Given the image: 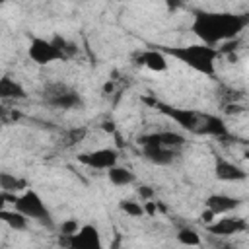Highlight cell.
Here are the masks:
<instances>
[{"label":"cell","instance_id":"52a82bcc","mask_svg":"<svg viewBox=\"0 0 249 249\" xmlns=\"http://www.w3.org/2000/svg\"><path fill=\"white\" fill-rule=\"evenodd\" d=\"M27 53H29V58L37 64H51L54 60H66L64 53L51 39H41V37L31 39Z\"/></svg>","mask_w":249,"mask_h":249},{"label":"cell","instance_id":"d4e9b609","mask_svg":"<svg viewBox=\"0 0 249 249\" xmlns=\"http://www.w3.org/2000/svg\"><path fill=\"white\" fill-rule=\"evenodd\" d=\"M84 134H86V130H84V128H80V130H76V128H74V130L70 132V144L80 142V140L84 138Z\"/></svg>","mask_w":249,"mask_h":249},{"label":"cell","instance_id":"7a4b0ae2","mask_svg":"<svg viewBox=\"0 0 249 249\" xmlns=\"http://www.w3.org/2000/svg\"><path fill=\"white\" fill-rule=\"evenodd\" d=\"M154 49L161 51L163 54H169L173 58H177L179 62L187 64L189 68L212 76L216 72V58H218V51L214 47H208L204 43H196V45H181V47H165V45H156Z\"/></svg>","mask_w":249,"mask_h":249},{"label":"cell","instance_id":"8992f818","mask_svg":"<svg viewBox=\"0 0 249 249\" xmlns=\"http://www.w3.org/2000/svg\"><path fill=\"white\" fill-rule=\"evenodd\" d=\"M60 243H64L68 249H103L99 230L91 224L82 226L74 235L64 237L60 235Z\"/></svg>","mask_w":249,"mask_h":249},{"label":"cell","instance_id":"44dd1931","mask_svg":"<svg viewBox=\"0 0 249 249\" xmlns=\"http://www.w3.org/2000/svg\"><path fill=\"white\" fill-rule=\"evenodd\" d=\"M51 41H53V43H54V45H56V47H58V49L64 53V56H66V58L74 56V54H76V51H78V49H76V45H74L72 41H68V39L60 37V35H54Z\"/></svg>","mask_w":249,"mask_h":249},{"label":"cell","instance_id":"cb8c5ba5","mask_svg":"<svg viewBox=\"0 0 249 249\" xmlns=\"http://www.w3.org/2000/svg\"><path fill=\"white\" fill-rule=\"evenodd\" d=\"M138 195L142 196V198H146V200H150L152 196H154V191L148 187V185H140L138 187Z\"/></svg>","mask_w":249,"mask_h":249},{"label":"cell","instance_id":"6da1fadb","mask_svg":"<svg viewBox=\"0 0 249 249\" xmlns=\"http://www.w3.org/2000/svg\"><path fill=\"white\" fill-rule=\"evenodd\" d=\"M249 25V14H233V12H195L193 33L208 47L218 43L235 39Z\"/></svg>","mask_w":249,"mask_h":249},{"label":"cell","instance_id":"5b68a950","mask_svg":"<svg viewBox=\"0 0 249 249\" xmlns=\"http://www.w3.org/2000/svg\"><path fill=\"white\" fill-rule=\"evenodd\" d=\"M165 117H169L171 121H175L181 128L189 130V132H195L198 134L200 132V124H202V115L204 113H198V111H193V109H179V107H171V105H165V103H154Z\"/></svg>","mask_w":249,"mask_h":249},{"label":"cell","instance_id":"277c9868","mask_svg":"<svg viewBox=\"0 0 249 249\" xmlns=\"http://www.w3.org/2000/svg\"><path fill=\"white\" fill-rule=\"evenodd\" d=\"M12 204H14V208H16L18 212H21L25 218H31V220H35V222H39V224H43V226H47V228H53L51 212H49V208L45 206L43 198H41L35 191H25L23 195L16 196V200H14Z\"/></svg>","mask_w":249,"mask_h":249},{"label":"cell","instance_id":"ffe728a7","mask_svg":"<svg viewBox=\"0 0 249 249\" xmlns=\"http://www.w3.org/2000/svg\"><path fill=\"white\" fill-rule=\"evenodd\" d=\"M177 239H179V243H183V245H187V247H196V245H200V235H198L195 230H191V228H181V230L177 231Z\"/></svg>","mask_w":249,"mask_h":249},{"label":"cell","instance_id":"7402d4cb","mask_svg":"<svg viewBox=\"0 0 249 249\" xmlns=\"http://www.w3.org/2000/svg\"><path fill=\"white\" fill-rule=\"evenodd\" d=\"M121 210L123 212H126L128 216H132V218H140V216H144V206L140 204V202H134V200H121Z\"/></svg>","mask_w":249,"mask_h":249},{"label":"cell","instance_id":"5bb4252c","mask_svg":"<svg viewBox=\"0 0 249 249\" xmlns=\"http://www.w3.org/2000/svg\"><path fill=\"white\" fill-rule=\"evenodd\" d=\"M198 134H206V136H216V138H228V126L226 123L216 117V115H202V124H200V132Z\"/></svg>","mask_w":249,"mask_h":249},{"label":"cell","instance_id":"4fadbf2b","mask_svg":"<svg viewBox=\"0 0 249 249\" xmlns=\"http://www.w3.org/2000/svg\"><path fill=\"white\" fill-rule=\"evenodd\" d=\"M239 204H241V200L235 196H230V195H210L206 198V210H210L214 216L228 214V212L235 210Z\"/></svg>","mask_w":249,"mask_h":249},{"label":"cell","instance_id":"3957f363","mask_svg":"<svg viewBox=\"0 0 249 249\" xmlns=\"http://www.w3.org/2000/svg\"><path fill=\"white\" fill-rule=\"evenodd\" d=\"M41 97H43V101L47 105L56 107V109H78V107L84 105L82 95L74 88L64 84V82H49V84H45V88L41 91Z\"/></svg>","mask_w":249,"mask_h":249},{"label":"cell","instance_id":"ac0fdd59","mask_svg":"<svg viewBox=\"0 0 249 249\" xmlns=\"http://www.w3.org/2000/svg\"><path fill=\"white\" fill-rule=\"evenodd\" d=\"M109 175V181L117 187H124V185H130L134 181V173L128 169V167H121V165H115L107 171Z\"/></svg>","mask_w":249,"mask_h":249},{"label":"cell","instance_id":"8fae6325","mask_svg":"<svg viewBox=\"0 0 249 249\" xmlns=\"http://www.w3.org/2000/svg\"><path fill=\"white\" fill-rule=\"evenodd\" d=\"M214 175L220 181H228V183H235V181H243L247 177V171L243 167H239L233 161H228L224 158H216L214 161Z\"/></svg>","mask_w":249,"mask_h":249},{"label":"cell","instance_id":"d6986e66","mask_svg":"<svg viewBox=\"0 0 249 249\" xmlns=\"http://www.w3.org/2000/svg\"><path fill=\"white\" fill-rule=\"evenodd\" d=\"M0 220H2L4 224H8L12 230H25V228H27V218H25L21 212H18V210H14V212L2 210V212H0Z\"/></svg>","mask_w":249,"mask_h":249},{"label":"cell","instance_id":"83f0119b","mask_svg":"<svg viewBox=\"0 0 249 249\" xmlns=\"http://www.w3.org/2000/svg\"><path fill=\"white\" fill-rule=\"evenodd\" d=\"M216 249H233V247H231L230 243H218V245H216Z\"/></svg>","mask_w":249,"mask_h":249},{"label":"cell","instance_id":"30bf717a","mask_svg":"<svg viewBox=\"0 0 249 249\" xmlns=\"http://www.w3.org/2000/svg\"><path fill=\"white\" fill-rule=\"evenodd\" d=\"M142 156H144L146 161H150L154 165H169L179 158V150L154 146V144H144L142 146Z\"/></svg>","mask_w":249,"mask_h":249},{"label":"cell","instance_id":"4316f807","mask_svg":"<svg viewBox=\"0 0 249 249\" xmlns=\"http://www.w3.org/2000/svg\"><path fill=\"white\" fill-rule=\"evenodd\" d=\"M144 210H146L150 216H154V214H156V204H154V202H146V204H144Z\"/></svg>","mask_w":249,"mask_h":249},{"label":"cell","instance_id":"484cf974","mask_svg":"<svg viewBox=\"0 0 249 249\" xmlns=\"http://www.w3.org/2000/svg\"><path fill=\"white\" fill-rule=\"evenodd\" d=\"M200 218H202V222H204V224H208V226H210V224H212V220H214V214H212L210 210H204V212L200 214Z\"/></svg>","mask_w":249,"mask_h":249},{"label":"cell","instance_id":"9c48e42d","mask_svg":"<svg viewBox=\"0 0 249 249\" xmlns=\"http://www.w3.org/2000/svg\"><path fill=\"white\" fill-rule=\"evenodd\" d=\"M140 146L144 144H154V146H163V148H173V150H181L187 142V138L179 132L173 130H160V132H152V134H144L140 136Z\"/></svg>","mask_w":249,"mask_h":249},{"label":"cell","instance_id":"ba28073f","mask_svg":"<svg viewBox=\"0 0 249 249\" xmlns=\"http://www.w3.org/2000/svg\"><path fill=\"white\" fill-rule=\"evenodd\" d=\"M119 160V152L115 148H99L93 152H84L78 156V161L91 167V169H111L117 165Z\"/></svg>","mask_w":249,"mask_h":249},{"label":"cell","instance_id":"2e32d148","mask_svg":"<svg viewBox=\"0 0 249 249\" xmlns=\"http://www.w3.org/2000/svg\"><path fill=\"white\" fill-rule=\"evenodd\" d=\"M25 89L21 84L12 80L10 76H4L0 80V97L2 99H25Z\"/></svg>","mask_w":249,"mask_h":249},{"label":"cell","instance_id":"7c38bea8","mask_svg":"<svg viewBox=\"0 0 249 249\" xmlns=\"http://www.w3.org/2000/svg\"><path fill=\"white\" fill-rule=\"evenodd\" d=\"M247 228L249 226L243 218H220L218 222L208 226V231L212 235H218V237H228V235H235L239 231H245Z\"/></svg>","mask_w":249,"mask_h":249},{"label":"cell","instance_id":"e0dca14e","mask_svg":"<svg viewBox=\"0 0 249 249\" xmlns=\"http://www.w3.org/2000/svg\"><path fill=\"white\" fill-rule=\"evenodd\" d=\"M0 187H2V193H12V195H16L18 191H25L27 181L21 179V177H16V175H12V173L2 171V173H0Z\"/></svg>","mask_w":249,"mask_h":249},{"label":"cell","instance_id":"9a60e30c","mask_svg":"<svg viewBox=\"0 0 249 249\" xmlns=\"http://www.w3.org/2000/svg\"><path fill=\"white\" fill-rule=\"evenodd\" d=\"M138 62L144 64L146 68L154 70V72H163L167 70V54H163L158 49H148L138 56Z\"/></svg>","mask_w":249,"mask_h":249},{"label":"cell","instance_id":"603a6c76","mask_svg":"<svg viewBox=\"0 0 249 249\" xmlns=\"http://www.w3.org/2000/svg\"><path fill=\"white\" fill-rule=\"evenodd\" d=\"M80 228H82V226H78L76 220H66V222H62V226H60V235L70 237V235H74Z\"/></svg>","mask_w":249,"mask_h":249}]
</instances>
